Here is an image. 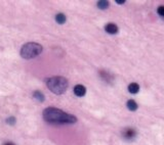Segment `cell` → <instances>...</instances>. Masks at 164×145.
Wrapping results in <instances>:
<instances>
[{
  "label": "cell",
  "instance_id": "7c38bea8",
  "mask_svg": "<svg viewBox=\"0 0 164 145\" xmlns=\"http://www.w3.org/2000/svg\"><path fill=\"white\" fill-rule=\"evenodd\" d=\"M157 12H158L159 16L164 18V6H159L158 9H157Z\"/></svg>",
  "mask_w": 164,
  "mask_h": 145
},
{
  "label": "cell",
  "instance_id": "30bf717a",
  "mask_svg": "<svg viewBox=\"0 0 164 145\" xmlns=\"http://www.w3.org/2000/svg\"><path fill=\"white\" fill-rule=\"evenodd\" d=\"M33 95H34V98H35V99H37L38 101H40V102L44 101L45 97H44V95H43V93L41 92V91H35Z\"/></svg>",
  "mask_w": 164,
  "mask_h": 145
},
{
  "label": "cell",
  "instance_id": "52a82bcc",
  "mask_svg": "<svg viewBox=\"0 0 164 145\" xmlns=\"http://www.w3.org/2000/svg\"><path fill=\"white\" fill-rule=\"evenodd\" d=\"M128 91L131 94H137L140 91V85L137 83H131L128 86Z\"/></svg>",
  "mask_w": 164,
  "mask_h": 145
},
{
  "label": "cell",
  "instance_id": "5b68a950",
  "mask_svg": "<svg viewBox=\"0 0 164 145\" xmlns=\"http://www.w3.org/2000/svg\"><path fill=\"white\" fill-rule=\"evenodd\" d=\"M74 93H75V95H76V96L82 97V96H84V95H85L86 88L83 86V85H80V84L76 85V86L74 87Z\"/></svg>",
  "mask_w": 164,
  "mask_h": 145
},
{
  "label": "cell",
  "instance_id": "6da1fadb",
  "mask_svg": "<svg viewBox=\"0 0 164 145\" xmlns=\"http://www.w3.org/2000/svg\"><path fill=\"white\" fill-rule=\"evenodd\" d=\"M43 119L53 125H70L77 122V118L73 114H67L57 107H47L43 110Z\"/></svg>",
  "mask_w": 164,
  "mask_h": 145
},
{
  "label": "cell",
  "instance_id": "8fae6325",
  "mask_svg": "<svg viewBox=\"0 0 164 145\" xmlns=\"http://www.w3.org/2000/svg\"><path fill=\"white\" fill-rule=\"evenodd\" d=\"M98 7L101 9H106V8L109 7V1H106V0H101L98 2Z\"/></svg>",
  "mask_w": 164,
  "mask_h": 145
},
{
  "label": "cell",
  "instance_id": "ba28073f",
  "mask_svg": "<svg viewBox=\"0 0 164 145\" xmlns=\"http://www.w3.org/2000/svg\"><path fill=\"white\" fill-rule=\"evenodd\" d=\"M137 107H139V105H137V103L135 101V100H128L127 101V108H128L129 110H131V112H135V110L137 109Z\"/></svg>",
  "mask_w": 164,
  "mask_h": 145
},
{
  "label": "cell",
  "instance_id": "9a60e30c",
  "mask_svg": "<svg viewBox=\"0 0 164 145\" xmlns=\"http://www.w3.org/2000/svg\"><path fill=\"white\" fill-rule=\"evenodd\" d=\"M5 145H14V144H12V143H6Z\"/></svg>",
  "mask_w": 164,
  "mask_h": 145
},
{
  "label": "cell",
  "instance_id": "3957f363",
  "mask_svg": "<svg viewBox=\"0 0 164 145\" xmlns=\"http://www.w3.org/2000/svg\"><path fill=\"white\" fill-rule=\"evenodd\" d=\"M41 52H42V46L38 43H35V42L26 43L20 51L21 56L25 59L35 58Z\"/></svg>",
  "mask_w": 164,
  "mask_h": 145
},
{
  "label": "cell",
  "instance_id": "9c48e42d",
  "mask_svg": "<svg viewBox=\"0 0 164 145\" xmlns=\"http://www.w3.org/2000/svg\"><path fill=\"white\" fill-rule=\"evenodd\" d=\"M55 21H57V23L58 24H65L66 23V21H67V18H66V16H65L64 14H58L57 16H55Z\"/></svg>",
  "mask_w": 164,
  "mask_h": 145
},
{
  "label": "cell",
  "instance_id": "277c9868",
  "mask_svg": "<svg viewBox=\"0 0 164 145\" xmlns=\"http://www.w3.org/2000/svg\"><path fill=\"white\" fill-rule=\"evenodd\" d=\"M122 134H123V137H124L125 139L132 140L133 138L135 137V135H137V132H135V130L132 129V128H125V129L123 130Z\"/></svg>",
  "mask_w": 164,
  "mask_h": 145
},
{
  "label": "cell",
  "instance_id": "4fadbf2b",
  "mask_svg": "<svg viewBox=\"0 0 164 145\" xmlns=\"http://www.w3.org/2000/svg\"><path fill=\"white\" fill-rule=\"evenodd\" d=\"M6 123L9 124V125H14V124H16V119H14V117H12V118H8L7 120H6Z\"/></svg>",
  "mask_w": 164,
  "mask_h": 145
},
{
  "label": "cell",
  "instance_id": "8992f818",
  "mask_svg": "<svg viewBox=\"0 0 164 145\" xmlns=\"http://www.w3.org/2000/svg\"><path fill=\"white\" fill-rule=\"evenodd\" d=\"M105 30L107 33L111 34V35H114V34L118 33V27L115 24H108L105 27Z\"/></svg>",
  "mask_w": 164,
  "mask_h": 145
},
{
  "label": "cell",
  "instance_id": "5bb4252c",
  "mask_svg": "<svg viewBox=\"0 0 164 145\" xmlns=\"http://www.w3.org/2000/svg\"><path fill=\"white\" fill-rule=\"evenodd\" d=\"M116 2H117L118 4H123V3H125V0H116Z\"/></svg>",
  "mask_w": 164,
  "mask_h": 145
},
{
  "label": "cell",
  "instance_id": "7a4b0ae2",
  "mask_svg": "<svg viewBox=\"0 0 164 145\" xmlns=\"http://www.w3.org/2000/svg\"><path fill=\"white\" fill-rule=\"evenodd\" d=\"M46 85L47 88L53 93L57 95H61L66 92V90L68 89V80L64 77L60 76L51 77L46 81Z\"/></svg>",
  "mask_w": 164,
  "mask_h": 145
}]
</instances>
